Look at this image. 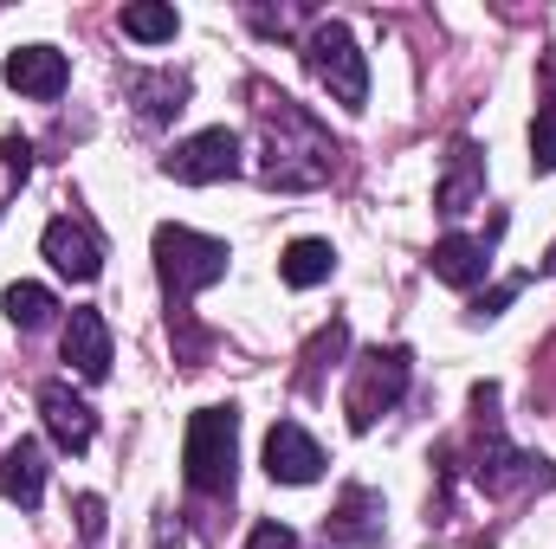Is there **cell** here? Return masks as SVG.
<instances>
[{
	"instance_id": "6da1fadb",
	"label": "cell",
	"mask_w": 556,
	"mask_h": 549,
	"mask_svg": "<svg viewBox=\"0 0 556 549\" xmlns=\"http://www.w3.org/2000/svg\"><path fill=\"white\" fill-rule=\"evenodd\" d=\"M253 98H260V124H266V181L273 188H317L330 175V137L291 98H273L266 85Z\"/></svg>"
},
{
	"instance_id": "7a4b0ae2",
	"label": "cell",
	"mask_w": 556,
	"mask_h": 549,
	"mask_svg": "<svg viewBox=\"0 0 556 549\" xmlns=\"http://www.w3.org/2000/svg\"><path fill=\"white\" fill-rule=\"evenodd\" d=\"M227 240H207V233H194V227H155V278H162V291H168V304L181 310L188 297H201L207 284H220L227 278Z\"/></svg>"
},
{
	"instance_id": "3957f363",
	"label": "cell",
	"mask_w": 556,
	"mask_h": 549,
	"mask_svg": "<svg viewBox=\"0 0 556 549\" xmlns=\"http://www.w3.org/2000/svg\"><path fill=\"white\" fill-rule=\"evenodd\" d=\"M181 472H188V485L201 498H233V472H240V408H201L188 420Z\"/></svg>"
},
{
	"instance_id": "277c9868",
	"label": "cell",
	"mask_w": 556,
	"mask_h": 549,
	"mask_svg": "<svg viewBox=\"0 0 556 549\" xmlns=\"http://www.w3.org/2000/svg\"><path fill=\"white\" fill-rule=\"evenodd\" d=\"M304 65H311V78H317L343 111H363V104H369V59L356 52V39H350L343 20H317V26H311Z\"/></svg>"
},
{
	"instance_id": "5b68a950",
	"label": "cell",
	"mask_w": 556,
	"mask_h": 549,
	"mask_svg": "<svg viewBox=\"0 0 556 549\" xmlns=\"http://www.w3.org/2000/svg\"><path fill=\"white\" fill-rule=\"evenodd\" d=\"M402 395H408V349H369V356L356 362L350 395H343L350 426H356V433H369V426H376V413L402 408Z\"/></svg>"
},
{
	"instance_id": "8992f818",
	"label": "cell",
	"mask_w": 556,
	"mask_h": 549,
	"mask_svg": "<svg viewBox=\"0 0 556 549\" xmlns=\"http://www.w3.org/2000/svg\"><path fill=\"white\" fill-rule=\"evenodd\" d=\"M162 175L181 181V188H214V181H233L240 175V137L220 124V130H194L162 155Z\"/></svg>"
},
{
	"instance_id": "52a82bcc",
	"label": "cell",
	"mask_w": 556,
	"mask_h": 549,
	"mask_svg": "<svg viewBox=\"0 0 556 549\" xmlns=\"http://www.w3.org/2000/svg\"><path fill=\"white\" fill-rule=\"evenodd\" d=\"M389 511H382V491H369V485H350L343 498H337V511L324 518V544L330 549H382V524Z\"/></svg>"
},
{
	"instance_id": "ba28073f",
	"label": "cell",
	"mask_w": 556,
	"mask_h": 549,
	"mask_svg": "<svg viewBox=\"0 0 556 549\" xmlns=\"http://www.w3.org/2000/svg\"><path fill=\"white\" fill-rule=\"evenodd\" d=\"M39 253L52 259V272L78 278V284H91V278L104 272V246H98V233H91L85 220H72V214H59V220L39 233Z\"/></svg>"
},
{
	"instance_id": "9c48e42d",
	"label": "cell",
	"mask_w": 556,
	"mask_h": 549,
	"mask_svg": "<svg viewBox=\"0 0 556 549\" xmlns=\"http://www.w3.org/2000/svg\"><path fill=\"white\" fill-rule=\"evenodd\" d=\"M7 85L33 104H52L65 85H72V59L59 46H13L7 52Z\"/></svg>"
},
{
	"instance_id": "30bf717a",
	"label": "cell",
	"mask_w": 556,
	"mask_h": 549,
	"mask_svg": "<svg viewBox=\"0 0 556 549\" xmlns=\"http://www.w3.org/2000/svg\"><path fill=\"white\" fill-rule=\"evenodd\" d=\"M472 478H479L492 498H505V491H518V485H556V465H551V459L518 452V446H505V439L492 433V439H485V452H479V465H472Z\"/></svg>"
},
{
	"instance_id": "8fae6325",
	"label": "cell",
	"mask_w": 556,
	"mask_h": 549,
	"mask_svg": "<svg viewBox=\"0 0 556 549\" xmlns=\"http://www.w3.org/2000/svg\"><path fill=\"white\" fill-rule=\"evenodd\" d=\"M266 472L278 485H317L324 478V446L298 426V420H278L266 433Z\"/></svg>"
},
{
	"instance_id": "7c38bea8",
	"label": "cell",
	"mask_w": 556,
	"mask_h": 549,
	"mask_svg": "<svg viewBox=\"0 0 556 549\" xmlns=\"http://www.w3.org/2000/svg\"><path fill=\"white\" fill-rule=\"evenodd\" d=\"M39 420H46V433H52L59 452H85V446L98 439V413H91V401H78L65 382H46V388H39Z\"/></svg>"
},
{
	"instance_id": "4fadbf2b",
	"label": "cell",
	"mask_w": 556,
	"mask_h": 549,
	"mask_svg": "<svg viewBox=\"0 0 556 549\" xmlns=\"http://www.w3.org/2000/svg\"><path fill=\"white\" fill-rule=\"evenodd\" d=\"M59 349H65V362H72L85 382H104V375H111V323H104V310H72Z\"/></svg>"
},
{
	"instance_id": "5bb4252c",
	"label": "cell",
	"mask_w": 556,
	"mask_h": 549,
	"mask_svg": "<svg viewBox=\"0 0 556 549\" xmlns=\"http://www.w3.org/2000/svg\"><path fill=\"white\" fill-rule=\"evenodd\" d=\"M479 194H485V149H479V142H453L446 175H440V188H433V207H440V214H466Z\"/></svg>"
},
{
	"instance_id": "9a60e30c",
	"label": "cell",
	"mask_w": 556,
	"mask_h": 549,
	"mask_svg": "<svg viewBox=\"0 0 556 549\" xmlns=\"http://www.w3.org/2000/svg\"><path fill=\"white\" fill-rule=\"evenodd\" d=\"M0 491L20 511H39V498H46V446L39 439H13L0 452Z\"/></svg>"
},
{
	"instance_id": "2e32d148",
	"label": "cell",
	"mask_w": 556,
	"mask_h": 549,
	"mask_svg": "<svg viewBox=\"0 0 556 549\" xmlns=\"http://www.w3.org/2000/svg\"><path fill=\"white\" fill-rule=\"evenodd\" d=\"M427 266H433V278H440V284H453V291H472V284H485V272H492V253H485V240L446 233V240H433Z\"/></svg>"
},
{
	"instance_id": "e0dca14e",
	"label": "cell",
	"mask_w": 556,
	"mask_h": 549,
	"mask_svg": "<svg viewBox=\"0 0 556 549\" xmlns=\"http://www.w3.org/2000/svg\"><path fill=\"white\" fill-rule=\"evenodd\" d=\"M130 98L142 104V124H168L188 104V78L181 72H130Z\"/></svg>"
},
{
	"instance_id": "ac0fdd59",
	"label": "cell",
	"mask_w": 556,
	"mask_h": 549,
	"mask_svg": "<svg viewBox=\"0 0 556 549\" xmlns=\"http://www.w3.org/2000/svg\"><path fill=\"white\" fill-rule=\"evenodd\" d=\"M330 272H337V246H330V240H291V246L278 253V278H285L291 291H311V284H324Z\"/></svg>"
},
{
	"instance_id": "d6986e66",
	"label": "cell",
	"mask_w": 556,
	"mask_h": 549,
	"mask_svg": "<svg viewBox=\"0 0 556 549\" xmlns=\"http://www.w3.org/2000/svg\"><path fill=\"white\" fill-rule=\"evenodd\" d=\"M175 33H181V13H175V7H162V0L124 7V39H137V46H168Z\"/></svg>"
},
{
	"instance_id": "ffe728a7",
	"label": "cell",
	"mask_w": 556,
	"mask_h": 549,
	"mask_svg": "<svg viewBox=\"0 0 556 549\" xmlns=\"http://www.w3.org/2000/svg\"><path fill=\"white\" fill-rule=\"evenodd\" d=\"M7 323L13 330H46L52 323V310H59V297L46 291V284H7Z\"/></svg>"
},
{
	"instance_id": "44dd1931",
	"label": "cell",
	"mask_w": 556,
	"mask_h": 549,
	"mask_svg": "<svg viewBox=\"0 0 556 549\" xmlns=\"http://www.w3.org/2000/svg\"><path fill=\"white\" fill-rule=\"evenodd\" d=\"M343 349H350V323H343V317H330V323L311 336V349H304V375H298V382H304V388H317V375H324Z\"/></svg>"
},
{
	"instance_id": "7402d4cb",
	"label": "cell",
	"mask_w": 556,
	"mask_h": 549,
	"mask_svg": "<svg viewBox=\"0 0 556 549\" xmlns=\"http://www.w3.org/2000/svg\"><path fill=\"white\" fill-rule=\"evenodd\" d=\"M531 168L538 175H556V104H544L538 124H531Z\"/></svg>"
},
{
	"instance_id": "603a6c76",
	"label": "cell",
	"mask_w": 556,
	"mask_h": 549,
	"mask_svg": "<svg viewBox=\"0 0 556 549\" xmlns=\"http://www.w3.org/2000/svg\"><path fill=\"white\" fill-rule=\"evenodd\" d=\"M518 291H525V278H505V284H492L485 297H472V304H466V317H472V323H492V317H498Z\"/></svg>"
},
{
	"instance_id": "cb8c5ba5",
	"label": "cell",
	"mask_w": 556,
	"mask_h": 549,
	"mask_svg": "<svg viewBox=\"0 0 556 549\" xmlns=\"http://www.w3.org/2000/svg\"><path fill=\"white\" fill-rule=\"evenodd\" d=\"M72 511H78V531H85V544H98V537H104V498H98V491H85Z\"/></svg>"
},
{
	"instance_id": "d4e9b609",
	"label": "cell",
	"mask_w": 556,
	"mask_h": 549,
	"mask_svg": "<svg viewBox=\"0 0 556 549\" xmlns=\"http://www.w3.org/2000/svg\"><path fill=\"white\" fill-rule=\"evenodd\" d=\"M0 155H7V175H13V181H26V175H33V142L20 137V130L0 142Z\"/></svg>"
},
{
	"instance_id": "484cf974",
	"label": "cell",
	"mask_w": 556,
	"mask_h": 549,
	"mask_svg": "<svg viewBox=\"0 0 556 549\" xmlns=\"http://www.w3.org/2000/svg\"><path fill=\"white\" fill-rule=\"evenodd\" d=\"M247 549H298V531H291V524H260V531L247 537Z\"/></svg>"
},
{
	"instance_id": "4316f807",
	"label": "cell",
	"mask_w": 556,
	"mask_h": 549,
	"mask_svg": "<svg viewBox=\"0 0 556 549\" xmlns=\"http://www.w3.org/2000/svg\"><path fill=\"white\" fill-rule=\"evenodd\" d=\"M155 549H181V531H168V524H162V531H155Z\"/></svg>"
},
{
	"instance_id": "83f0119b",
	"label": "cell",
	"mask_w": 556,
	"mask_h": 549,
	"mask_svg": "<svg viewBox=\"0 0 556 549\" xmlns=\"http://www.w3.org/2000/svg\"><path fill=\"white\" fill-rule=\"evenodd\" d=\"M544 272H551V278H556V240H551V253H544Z\"/></svg>"
}]
</instances>
